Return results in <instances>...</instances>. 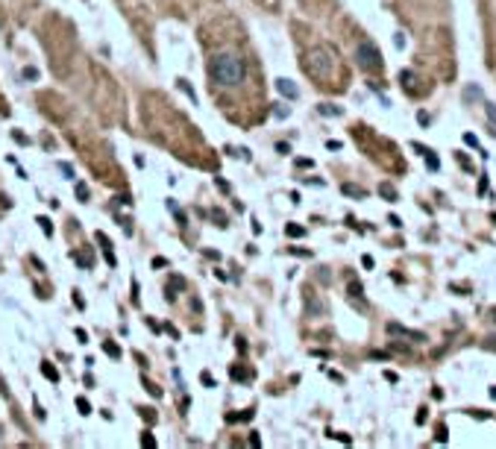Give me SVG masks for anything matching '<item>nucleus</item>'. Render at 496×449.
<instances>
[{
    "mask_svg": "<svg viewBox=\"0 0 496 449\" xmlns=\"http://www.w3.org/2000/svg\"><path fill=\"white\" fill-rule=\"evenodd\" d=\"M208 77H211V83H218L223 88H235L244 83L247 65H244V59L238 53H218L208 62Z\"/></svg>",
    "mask_w": 496,
    "mask_h": 449,
    "instance_id": "obj_1",
    "label": "nucleus"
},
{
    "mask_svg": "<svg viewBox=\"0 0 496 449\" xmlns=\"http://www.w3.org/2000/svg\"><path fill=\"white\" fill-rule=\"evenodd\" d=\"M356 62H359V68L361 70H382L385 68V62H382V53H379V47L370 41V38H364L359 47H356Z\"/></svg>",
    "mask_w": 496,
    "mask_h": 449,
    "instance_id": "obj_2",
    "label": "nucleus"
},
{
    "mask_svg": "<svg viewBox=\"0 0 496 449\" xmlns=\"http://www.w3.org/2000/svg\"><path fill=\"white\" fill-rule=\"evenodd\" d=\"M332 65H335V59H332V53L326 50V47H317V50H311L306 56V70L311 77H317V80H323L332 73Z\"/></svg>",
    "mask_w": 496,
    "mask_h": 449,
    "instance_id": "obj_3",
    "label": "nucleus"
},
{
    "mask_svg": "<svg viewBox=\"0 0 496 449\" xmlns=\"http://www.w3.org/2000/svg\"><path fill=\"white\" fill-rule=\"evenodd\" d=\"M276 91H279L282 97H288V100H297V97H300V88L294 86L291 80H285V77H282V80H276Z\"/></svg>",
    "mask_w": 496,
    "mask_h": 449,
    "instance_id": "obj_4",
    "label": "nucleus"
},
{
    "mask_svg": "<svg viewBox=\"0 0 496 449\" xmlns=\"http://www.w3.org/2000/svg\"><path fill=\"white\" fill-rule=\"evenodd\" d=\"M388 332H391V335H405V338H414V341H426V335H423V332H411V329L399 326V323H391V326H388Z\"/></svg>",
    "mask_w": 496,
    "mask_h": 449,
    "instance_id": "obj_5",
    "label": "nucleus"
},
{
    "mask_svg": "<svg viewBox=\"0 0 496 449\" xmlns=\"http://www.w3.org/2000/svg\"><path fill=\"white\" fill-rule=\"evenodd\" d=\"M97 241L103 244V259L115 267V264H118V259H115V253H112V247H109V241H106V235H103V232H97Z\"/></svg>",
    "mask_w": 496,
    "mask_h": 449,
    "instance_id": "obj_6",
    "label": "nucleus"
},
{
    "mask_svg": "<svg viewBox=\"0 0 496 449\" xmlns=\"http://www.w3.org/2000/svg\"><path fill=\"white\" fill-rule=\"evenodd\" d=\"M182 288H185V279L182 276H171V282H168V300H173L176 291H182Z\"/></svg>",
    "mask_w": 496,
    "mask_h": 449,
    "instance_id": "obj_7",
    "label": "nucleus"
},
{
    "mask_svg": "<svg viewBox=\"0 0 496 449\" xmlns=\"http://www.w3.org/2000/svg\"><path fill=\"white\" fill-rule=\"evenodd\" d=\"M379 194H382L388 203H396V188L391 185V182H382V185H379Z\"/></svg>",
    "mask_w": 496,
    "mask_h": 449,
    "instance_id": "obj_8",
    "label": "nucleus"
},
{
    "mask_svg": "<svg viewBox=\"0 0 496 449\" xmlns=\"http://www.w3.org/2000/svg\"><path fill=\"white\" fill-rule=\"evenodd\" d=\"M285 235H288V238H303V235H306V226L288 223V226H285Z\"/></svg>",
    "mask_w": 496,
    "mask_h": 449,
    "instance_id": "obj_9",
    "label": "nucleus"
},
{
    "mask_svg": "<svg viewBox=\"0 0 496 449\" xmlns=\"http://www.w3.org/2000/svg\"><path fill=\"white\" fill-rule=\"evenodd\" d=\"M74 405H77V411H80V414H86V417L94 411V408H91V402H88L86 397H77V402H74Z\"/></svg>",
    "mask_w": 496,
    "mask_h": 449,
    "instance_id": "obj_10",
    "label": "nucleus"
},
{
    "mask_svg": "<svg viewBox=\"0 0 496 449\" xmlns=\"http://www.w3.org/2000/svg\"><path fill=\"white\" fill-rule=\"evenodd\" d=\"M484 115H487V123H490V126H493V129H490V132H493V135H496V106H493V103H484Z\"/></svg>",
    "mask_w": 496,
    "mask_h": 449,
    "instance_id": "obj_11",
    "label": "nucleus"
},
{
    "mask_svg": "<svg viewBox=\"0 0 496 449\" xmlns=\"http://www.w3.org/2000/svg\"><path fill=\"white\" fill-rule=\"evenodd\" d=\"M41 373H44L50 382H59V373H56V367H53L50 361H41Z\"/></svg>",
    "mask_w": 496,
    "mask_h": 449,
    "instance_id": "obj_12",
    "label": "nucleus"
},
{
    "mask_svg": "<svg viewBox=\"0 0 496 449\" xmlns=\"http://www.w3.org/2000/svg\"><path fill=\"white\" fill-rule=\"evenodd\" d=\"M341 191L346 194V197H359V200L364 197V188H359V185H349V182H346V185H341Z\"/></svg>",
    "mask_w": 496,
    "mask_h": 449,
    "instance_id": "obj_13",
    "label": "nucleus"
},
{
    "mask_svg": "<svg viewBox=\"0 0 496 449\" xmlns=\"http://www.w3.org/2000/svg\"><path fill=\"white\" fill-rule=\"evenodd\" d=\"M399 83H402V88L414 91V73H411V70H402V73H399Z\"/></svg>",
    "mask_w": 496,
    "mask_h": 449,
    "instance_id": "obj_14",
    "label": "nucleus"
},
{
    "mask_svg": "<svg viewBox=\"0 0 496 449\" xmlns=\"http://www.w3.org/2000/svg\"><path fill=\"white\" fill-rule=\"evenodd\" d=\"M317 112H320V115H326V118L341 115V109H338V106H329V103H320V106H317Z\"/></svg>",
    "mask_w": 496,
    "mask_h": 449,
    "instance_id": "obj_15",
    "label": "nucleus"
},
{
    "mask_svg": "<svg viewBox=\"0 0 496 449\" xmlns=\"http://www.w3.org/2000/svg\"><path fill=\"white\" fill-rule=\"evenodd\" d=\"M473 97H476V100H479V97H481V88H479V86H467V88H464V100H467V103H470V100H473Z\"/></svg>",
    "mask_w": 496,
    "mask_h": 449,
    "instance_id": "obj_16",
    "label": "nucleus"
},
{
    "mask_svg": "<svg viewBox=\"0 0 496 449\" xmlns=\"http://www.w3.org/2000/svg\"><path fill=\"white\" fill-rule=\"evenodd\" d=\"M74 259H77V264H80L83 270H91V256H86V253H74Z\"/></svg>",
    "mask_w": 496,
    "mask_h": 449,
    "instance_id": "obj_17",
    "label": "nucleus"
},
{
    "mask_svg": "<svg viewBox=\"0 0 496 449\" xmlns=\"http://www.w3.org/2000/svg\"><path fill=\"white\" fill-rule=\"evenodd\" d=\"M103 349H106V352H109L112 358H120V346H118V344H112V341H106V344H103Z\"/></svg>",
    "mask_w": 496,
    "mask_h": 449,
    "instance_id": "obj_18",
    "label": "nucleus"
},
{
    "mask_svg": "<svg viewBox=\"0 0 496 449\" xmlns=\"http://www.w3.org/2000/svg\"><path fill=\"white\" fill-rule=\"evenodd\" d=\"M77 197H80V203H88V185L86 182H77Z\"/></svg>",
    "mask_w": 496,
    "mask_h": 449,
    "instance_id": "obj_19",
    "label": "nucleus"
},
{
    "mask_svg": "<svg viewBox=\"0 0 496 449\" xmlns=\"http://www.w3.org/2000/svg\"><path fill=\"white\" fill-rule=\"evenodd\" d=\"M464 144H467V147H476V150H481L479 138H476V135H473V132H464Z\"/></svg>",
    "mask_w": 496,
    "mask_h": 449,
    "instance_id": "obj_20",
    "label": "nucleus"
},
{
    "mask_svg": "<svg viewBox=\"0 0 496 449\" xmlns=\"http://www.w3.org/2000/svg\"><path fill=\"white\" fill-rule=\"evenodd\" d=\"M176 86L182 88V91H185V94H188L191 100H194V103H197V94H194V88H191V86H188V80H179V83H176Z\"/></svg>",
    "mask_w": 496,
    "mask_h": 449,
    "instance_id": "obj_21",
    "label": "nucleus"
},
{
    "mask_svg": "<svg viewBox=\"0 0 496 449\" xmlns=\"http://www.w3.org/2000/svg\"><path fill=\"white\" fill-rule=\"evenodd\" d=\"M426 165L432 168V171H438V168H441V162H438V156L432 153V150H426Z\"/></svg>",
    "mask_w": 496,
    "mask_h": 449,
    "instance_id": "obj_22",
    "label": "nucleus"
},
{
    "mask_svg": "<svg viewBox=\"0 0 496 449\" xmlns=\"http://www.w3.org/2000/svg\"><path fill=\"white\" fill-rule=\"evenodd\" d=\"M38 223H41V229H44V235L50 238V235H53V223H50V217H38Z\"/></svg>",
    "mask_w": 496,
    "mask_h": 449,
    "instance_id": "obj_23",
    "label": "nucleus"
},
{
    "mask_svg": "<svg viewBox=\"0 0 496 449\" xmlns=\"http://www.w3.org/2000/svg\"><path fill=\"white\" fill-rule=\"evenodd\" d=\"M232 379H235V382H244V379H250V373H247V370H241V367H232Z\"/></svg>",
    "mask_w": 496,
    "mask_h": 449,
    "instance_id": "obj_24",
    "label": "nucleus"
},
{
    "mask_svg": "<svg viewBox=\"0 0 496 449\" xmlns=\"http://www.w3.org/2000/svg\"><path fill=\"white\" fill-rule=\"evenodd\" d=\"M141 446H144V449H153L156 446V437L150 432H144V437H141Z\"/></svg>",
    "mask_w": 496,
    "mask_h": 449,
    "instance_id": "obj_25",
    "label": "nucleus"
},
{
    "mask_svg": "<svg viewBox=\"0 0 496 449\" xmlns=\"http://www.w3.org/2000/svg\"><path fill=\"white\" fill-rule=\"evenodd\" d=\"M329 437H338L341 443H352V437H349V434H343V432H329Z\"/></svg>",
    "mask_w": 496,
    "mask_h": 449,
    "instance_id": "obj_26",
    "label": "nucleus"
},
{
    "mask_svg": "<svg viewBox=\"0 0 496 449\" xmlns=\"http://www.w3.org/2000/svg\"><path fill=\"white\" fill-rule=\"evenodd\" d=\"M394 47H396V50H402V47H405V35H402V33L394 35Z\"/></svg>",
    "mask_w": 496,
    "mask_h": 449,
    "instance_id": "obj_27",
    "label": "nucleus"
},
{
    "mask_svg": "<svg viewBox=\"0 0 496 449\" xmlns=\"http://www.w3.org/2000/svg\"><path fill=\"white\" fill-rule=\"evenodd\" d=\"M211 217L218 220V226H226V214H223V211H218V208H215V211H211Z\"/></svg>",
    "mask_w": 496,
    "mask_h": 449,
    "instance_id": "obj_28",
    "label": "nucleus"
},
{
    "mask_svg": "<svg viewBox=\"0 0 496 449\" xmlns=\"http://www.w3.org/2000/svg\"><path fill=\"white\" fill-rule=\"evenodd\" d=\"M138 411H141V417H144V420H147V423H153V420H156V414H153V411H150V408H138Z\"/></svg>",
    "mask_w": 496,
    "mask_h": 449,
    "instance_id": "obj_29",
    "label": "nucleus"
},
{
    "mask_svg": "<svg viewBox=\"0 0 496 449\" xmlns=\"http://www.w3.org/2000/svg\"><path fill=\"white\" fill-rule=\"evenodd\" d=\"M24 80H38V70L35 68H24Z\"/></svg>",
    "mask_w": 496,
    "mask_h": 449,
    "instance_id": "obj_30",
    "label": "nucleus"
},
{
    "mask_svg": "<svg viewBox=\"0 0 496 449\" xmlns=\"http://www.w3.org/2000/svg\"><path fill=\"white\" fill-rule=\"evenodd\" d=\"M417 123H420V126H429V115H426V112H423V109H420V112H417Z\"/></svg>",
    "mask_w": 496,
    "mask_h": 449,
    "instance_id": "obj_31",
    "label": "nucleus"
},
{
    "mask_svg": "<svg viewBox=\"0 0 496 449\" xmlns=\"http://www.w3.org/2000/svg\"><path fill=\"white\" fill-rule=\"evenodd\" d=\"M446 437H449V434H446V426H438V443H446Z\"/></svg>",
    "mask_w": 496,
    "mask_h": 449,
    "instance_id": "obj_32",
    "label": "nucleus"
},
{
    "mask_svg": "<svg viewBox=\"0 0 496 449\" xmlns=\"http://www.w3.org/2000/svg\"><path fill=\"white\" fill-rule=\"evenodd\" d=\"M458 162H461V168H464V171H473V165L467 162V156H464V153H458Z\"/></svg>",
    "mask_w": 496,
    "mask_h": 449,
    "instance_id": "obj_33",
    "label": "nucleus"
},
{
    "mask_svg": "<svg viewBox=\"0 0 496 449\" xmlns=\"http://www.w3.org/2000/svg\"><path fill=\"white\" fill-rule=\"evenodd\" d=\"M62 173H65L68 179H74V165H65V162H62Z\"/></svg>",
    "mask_w": 496,
    "mask_h": 449,
    "instance_id": "obj_34",
    "label": "nucleus"
},
{
    "mask_svg": "<svg viewBox=\"0 0 496 449\" xmlns=\"http://www.w3.org/2000/svg\"><path fill=\"white\" fill-rule=\"evenodd\" d=\"M297 168H314V162L311 159H297Z\"/></svg>",
    "mask_w": 496,
    "mask_h": 449,
    "instance_id": "obj_35",
    "label": "nucleus"
},
{
    "mask_svg": "<svg viewBox=\"0 0 496 449\" xmlns=\"http://www.w3.org/2000/svg\"><path fill=\"white\" fill-rule=\"evenodd\" d=\"M74 335H77V338H80V344H88V335H86V329H77V332H74Z\"/></svg>",
    "mask_w": 496,
    "mask_h": 449,
    "instance_id": "obj_36",
    "label": "nucleus"
},
{
    "mask_svg": "<svg viewBox=\"0 0 496 449\" xmlns=\"http://www.w3.org/2000/svg\"><path fill=\"white\" fill-rule=\"evenodd\" d=\"M288 253H294V256H311L308 250H300V247H288Z\"/></svg>",
    "mask_w": 496,
    "mask_h": 449,
    "instance_id": "obj_37",
    "label": "nucleus"
},
{
    "mask_svg": "<svg viewBox=\"0 0 496 449\" xmlns=\"http://www.w3.org/2000/svg\"><path fill=\"white\" fill-rule=\"evenodd\" d=\"M388 223H391V226H396V229H399V226H402V220H399V217H396V214H388Z\"/></svg>",
    "mask_w": 496,
    "mask_h": 449,
    "instance_id": "obj_38",
    "label": "nucleus"
},
{
    "mask_svg": "<svg viewBox=\"0 0 496 449\" xmlns=\"http://www.w3.org/2000/svg\"><path fill=\"white\" fill-rule=\"evenodd\" d=\"M273 115H276V118H285V115H288V109H285V106H276Z\"/></svg>",
    "mask_w": 496,
    "mask_h": 449,
    "instance_id": "obj_39",
    "label": "nucleus"
},
{
    "mask_svg": "<svg viewBox=\"0 0 496 449\" xmlns=\"http://www.w3.org/2000/svg\"><path fill=\"white\" fill-rule=\"evenodd\" d=\"M74 303H77V309H86V303H83V296H80V291H74Z\"/></svg>",
    "mask_w": 496,
    "mask_h": 449,
    "instance_id": "obj_40",
    "label": "nucleus"
},
{
    "mask_svg": "<svg viewBox=\"0 0 496 449\" xmlns=\"http://www.w3.org/2000/svg\"><path fill=\"white\" fill-rule=\"evenodd\" d=\"M200 379H203V385H208V388H215V379H211V376H208V373H203V376H200Z\"/></svg>",
    "mask_w": 496,
    "mask_h": 449,
    "instance_id": "obj_41",
    "label": "nucleus"
},
{
    "mask_svg": "<svg viewBox=\"0 0 496 449\" xmlns=\"http://www.w3.org/2000/svg\"><path fill=\"white\" fill-rule=\"evenodd\" d=\"M490 399H496V388H490Z\"/></svg>",
    "mask_w": 496,
    "mask_h": 449,
    "instance_id": "obj_42",
    "label": "nucleus"
}]
</instances>
